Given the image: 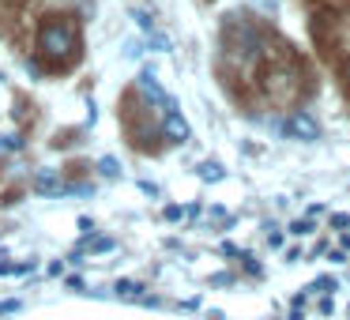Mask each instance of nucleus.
<instances>
[{"label":"nucleus","instance_id":"1","mask_svg":"<svg viewBox=\"0 0 350 320\" xmlns=\"http://www.w3.org/2000/svg\"><path fill=\"white\" fill-rule=\"evenodd\" d=\"M38 53L49 68H68L79 57V27L72 16H46L38 23Z\"/></svg>","mask_w":350,"mask_h":320},{"label":"nucleus","instance_id":"2","mask_svg":"<svg viewBox=\"0 0 350 320\" xmlns=\"http://www.w3.org/2000/svg\"><path fill=\"white\" fill-rule=\"evenodd\" d=\"M290 132H294V136H317V124H312L309 117H294V121H290Z\"/></svg>","mask_w":350,"mask_h":320},{"label":"nucleus","instance_id":"3","mask_svg":"<svg viewBox=\"0 0 350 320\" xmlns=\"http://www.w3.org/2000/svg\"><path fill=\"white\" fill-rule=\"evenodd\" d=\"M339 76H342V83H347V91H350V57L342 61V68H339Z\"/></svg>","mask_w":350,"mask_h":320}]
</instances>
